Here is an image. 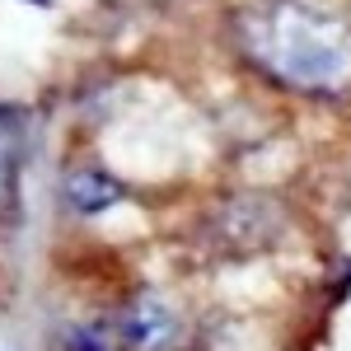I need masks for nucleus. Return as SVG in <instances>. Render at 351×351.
<instances>
[{
  "label": "nucleus",
  "mask_w": 351,
  "mask_h": 351,
  "mask_svg": "<svg viewBox=\"0 0 351 351\" xmlns=\"http://www.w3.org/2000/svg\"><path fill=\"white\" fill-rule=\"evenodd\" d=\"M243 47L248 56L309 94H337L351 84V28L337 14H324L304 0H271L243 14Z\"/></svg>",
  "instance_id": "obj_1"
},
{
  "label": "nucleus",
  "mask_w": 351,
  "mask_h": 351,
  "mask_svg": "<svg viewBox=\"0 0 351 351\" xmlns=\"http://www.w3.org/2000/svg\"><path fill=\"white\" fill-rule=\"evenodd\" d=\"M178 337V319L160 300H132L108 324V342L117 351H164Z\"/></svg>",
  "instance_id": "obj_2"
},
{
  "label": "nucleus",
  "mask_w": 351,
  "mask_h": 351,
  "mask_svg": "<svg viewBox=\"0 0 351 351\" xmlns=\"http://www.w3.org/2000/svg\"><path fill=\"white\" fill-rule=\"evenodd\" d=\"M10 183H14V132H10V122L0 117V202H5Z\"/></svg>",
  "instance_id": "obj_4"
},
{
  "label": "nucleus",
  "mask_w": 351,
  "mask_h": 351,
  "mask_svg": "<svg viewBox=\"0 0 351 351\" xmlns=\"http://www.w3.org/2000/svg\"><path fill=\"white\" fill-rule=\"evenodd\" d=\"M66 197H71L75 211H104L112 202H122V183L108 178V173H99V169H75L66 178Z\"/></svg>",
  "instance_id": "obj_3"
}]
</instances>
